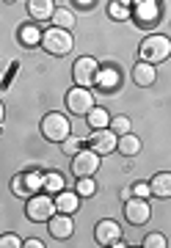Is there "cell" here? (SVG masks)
<instances>
[{
	"mask_svg": "<svg viewBox=\"0 0 171 248\" xmlns=\"http://www.w3.org/2000/svg\"><path fill=\"white\" fill-rule=\"evenodd\" d=\"M19 246H22L19 234H0V248H19Z\"/></svg>",
	"mask_w": 171,
	"mask_h": 248,
	"instance_id": "obj_29",
	"label": "cell"
},
{
	"mask_svg": "<svg viewBox=\"0 0 171 248\" xmlns=\"http://www.w3.org/2000/svg\"><path fill=\"white\" fill-rule=\"evenodd\" d=\"M50 22H53L55 28H66V31H72L75 28V14L69 9H58V6H55V11H53V17H50Z\"/></svg>",
	"mask_w": 171,
	"mask_h": 248,
	"instance_id": "obj_23",
	"label": "cell"
},
{
	"mask_svg": "<svg viewBox=\"0 0 171 248\" xmlns=\"http://www.w3.org/2000/svg\"><path fill=\"white\" fill-rule=\"evenodd\" d=\"M97 75H99V61L91 58V55H80L72 66V80L75 86H83V89H94L97 86Z\"/></svg>",
	"mask_w": 171,
	"mask_h": 248,
	"instance_id": "obj_6",
	"label": "cell"
},
{
	"mask_svg": "<svg viewBox=\"0 0 171 248\" xmlns=\"http://www.w3.org/2000/svg\"><path fill=\"white\" fill-rule=\"evenodd\" d=\"M144 246L146 248H166L169 240H166V234H160V232H149V234L144 237Z\"/></svg>",
	"mask_w": 171,
	"mask_h": 248,
	"instance_id": "obj_27",
	"label": "cell"
},
{
	"mask_svg": "<svg viewBox=\"0 0 171 248\" xmlns=\"http://www.w3.org/2000/svg\"><path fill=\"white\" fill-rule=\"evenodd\" d=\"M6 3H17V0H6Z\"/></svg>",
	"mask_w": 171,
	"mask_h": 248,
	"instance_id": "obj_36",
	"label": "cell"
},
{
	"mask_svg": "<svg viewBox=\"0 0 171 248\" xmlns=\"http://www.w3.org/2000/svg\"><path fill=\"white\" fill-rule=\"evenodd\" d=\"M124 218L133 223V226H144V223L152 218V207H149V202L141 199V196H130L124 202Z\"/></svg>",
	"mask_w": 171,
	"mask_h": 248,
	"instance_id": "obj_10",
	"label": "cell"
},
{
	"mask_svg": "<svg viewBox=\"0 0 171 248\" xmlns=\"http://www.w3.org/2000/svg\"><path fill=\"white\" fill-rule=\"evenodd\" d=\"M17 39H19V45H25V47H42V28H39V22L19 25Z\"/></svg>",
	"mask_w": 171,
	"mask_h": 248,
	"instance_id": "obj_19",
	"label": "cell"
},
{
	"mask_svg": "<svg viewBox=\"0 0 171 248\" xmlns=\"http://www.w3.org/2000/svg\"><path fill=\"white\" fill-rule=\"evenodd\" d=\"M75 190H78L80 199H91V196L97 193V182H94V177H80L78 185H75Z\"/></svg>",
	"mask_w": 171,
	"mask_h": 248,
	"instance_id": "obj_25",
	"label": "cell"
},
{
	"mask_svg": "<svg viewBox=\"0 0 171 248\" xmlns=\"http://www.w3.org/2000/svg\"><path fill=\"white\" fill-rule=\"evenodd\" d=\"M53 11H55L53 0H28V17L33 22H50Z\"/></svg>",
	"mask_w": 171,
	"mask_h": 248,
	"instance_id": "obj_16",
	"label": "cell"
},
{
	"mask_svg": "<svg viewBox=\"0 0 171 248\" xmlns=\"http://www.w3.org/2000/svg\"><path fill=\"white\" fill-rule=\"evenodd\" d=\"M55 213H58V207H55V196L47 193V190H39V193H33L31 199H25V215H28V221L47 223Z\"/></svg>",
	"mask_w": 171,
	"mask_h": 248,
	"instance_id": "obj_2",
	"label": "cell"
},
{
	"mask_svg": "<svg viewBox=\"0 0 171 248\" xmlns=\"http://www.w3.org/2000/svg\"><path fill=\"white\" fill-rule=\"evenodd\" d=\"M45 190L47 193H58V190H63V174L61 171H47L45 174Z\"/></svg>",
	"mask_w": 171,
	"mask_h": 248,
	"instance_id": "obj_24",
	"label": "cell"
},
{
	"mask_svg": "<svg viewBox=\"0 0 171 248\" xmlns=\"http://www.w3.org/2000/svg\"><path fill=\"white\" fill-rule=\"evenodd\" d=\"M75 47V39H72V31H66V28H47L42 31V50L55 58H61V55H69Z\"/></svg>",
	"mask_w": 171,
	"mask_h": 248,
	"instance_id": "obj_3",
	"label": "cell"
},
{
	"mask_svg": "<svg viewBox=\"0 0 171 248\" xmlns=\"http://www.w3.org/2000/svg\"><path fill=\"white\" fill-rule=\"evenodd\" d=\"M39 130H42V138H45V141L63 143L69 135H72V124H69V119H66L61 110H50V113L42 116Z\"/></svg>",
	"mask_w": 171,
	"mask_h": 248,
	"instance_id": "obj_1",
	"label": "cell"
},
{
	"mask_svg": "<svg viewBox=\"0 0 171 248\" xmlns=\"http://www.w3.org/2000/svg\"><path fill=\"white\" fill-rule=\"evenodd\" d=\"M155 80H157V66L149 61H138L133 66V83L135 86H141V89H149Z\"/></svg>",
	"mask_w": 171,
	"mask_h": 248,
	"instance_id": "obj_14",
	"label": "cell"
},
{
	"mask_svg": "<svg viewBox=\"0 0 171 248\" xmlns=\"http://www.w3.org/2000/svg\"><path fill=\"white\" fill-rule=\"evenodd\" d=\"M108 17L116 19V22H127L133 17V6H127L124 0H110L108 3Z\"/></svg>",
	"mask_w": 171,
	"mask_h": 248,
	"instance_id": "obj_22",
	"label": "cell"
},
{
	"mask_svg": "<svg viewBox=\"0 0 171 248\" xmlns=\"http://www.w3.org/2000/svg\"><path fill=\"white\" fill-rule=\"evenodd\" d=\"M119 196H122V199H124V202H127V199L133 196V187H122V190H119Z\"/></svg>",
	"mask_w": 171,
	"mask_h": 248,
	"instance_id": "obj_33",
	"label": "cell"
},
{
	"mask_svg": "<svg viewBox=\"0 0 171 248\" xmlns=\"http://www.w3.org/2000/svg\"><path fill=\"white\" fill-rule=\"evenodd\" d=\"M3 119H6V105L0 102V124H3Z\"/></svg>",
	"mask_w": 171,
	"mask_h": 248,
	"instance_id": "obj_34",
	"label": "cell"
},
{
	"mask_svg": "<svg viewBox=\"0 0 171 248\" xmlns=\"http://www.w3.org/2000/svg\"><path fill=\"white\" fill-rule=\"evenodd\" d=\"M47 229H50V237L55 240H69L75 234V221L69 213H55L50 221H47Z\"/></svg>",
	"mask_w": 171,
	"mask_h": 248,
	"instance_id": "obj_13",
	"label": "cell"
},
{
	"mask_svg": "<svg viewBox=\"0 0 171 248\" xmlns=\"http://www.w3.org/2000/svg\"><path fill=\"white\" fill-rule=\"evenodd\" d=\"M22 246L25 248H45V243H42L39 237H28V240H22Z\"/></svg>",
	"mask_w": 171,
	"mask_h": 248,
	"instance_id": "obj_31",
	"label": "cell"
},
{
	"mask_svg": "<svg viewBox=\"0 0 171 248\" xmlns=\"http://www.w3.org/2000/svg\"><path fill=\"white\" fill-rule=\"evenodd\" d=\"M119 143V135L110 130V127H102V130H91L89 135V149H94L97 155H113Z\"/></svg>",
	"mask_w": 171,
	"mask_h": 248,
	"instance_id": "obj_11",
	"label": "cell"
},
{
	"mask_svg": "<svg viewBox=\"0 0 171 248\" xmlns=\"http://www.w3.org/2000/svg\"><path fill=\"white\" fill-rule=\"evenodd\" d=\"M61 149H63V155H75V152H80V149H83V138H78V135H69V138L61 143Z\"/></svg>",
	"mask_w": 171,
	"mask_h": 248,
	"instance_id": "obj_28",
	"label": "cell"
},
{
	"mask_svg": "<svg viewBox=\"0 0 171 248\" xmlns=\"http://www.w3.org/2000/svg\"><path fill=\"white\" fill-rule=\"evenodd\" d=\"M94 240H97L99 246H113L116 240H122V226L113 218H102L94 226Z\"/></svg>",
	"mask_w": 171,
	"mask_h": 248,
	"instance_id": "obj_12",
	"label": "cell"
},
{
	"mask_svg": "<svg viewBox=\"0 0 171 248\" xmlns=\"http://www.w3.org/2000/svg\"><path fill=\"white\" fill-rule=\"evenodd\" d=\"M163 17V9H160V0H138L133 6V19L135 25H157Z\"/></svg>",
	"mask_w": 171,
	"mask_h": 248,
	"instance_id": "obj_9",
	"label": "cell"
},
{
	"mask_svg": "<svg viewBox=\"0 0 171 248\" xmlns=\"http://www.w3.org/2000/svg\"><path fill=\"white\" fill-rule=\"evenodd\" d=\"M141 138L135 133H124L119 135V143H116V152L119 155H124V157H135V155H141Z\"/></svg>",
	"mask_w": 171,
	"mask_h": 248,
	"instance_id": "obj_20",
	"label": "cell"
},
{
	"mask_svg": "<svg viewBox=\"0 0 171 248\" xmlns=\"http://www.w3.org/2000/svg\"><path fill=\"white\" fill-rule=\"evenodd\" d=\"M133 196H141V199H149V182H135L133 185Z\"/></svg>",
	"mask_w": 171,
	"mask_h": 248,
	"instance_id": "obj_30",
	"label": "cell"
},
{
	"mask_svg": "<svg viewBox=\"0 0 171 248\" xmlns=\"http://www.w3.org/2000/svg\"><path fill=\"white\" fill-rule=\"evenodd\" d=\"M110 130L116 135H124V133H133V122L127 119V116H110Z\"/></svg>",
	"mask_w": 171,
	"mask_h": 248,
	"instance_id": "obj_26",
	"label": "cell"
},
{
	"mask_svg": "<svg viewBox=\"0 0 171 248\" xmlns=\"http://www.w3.org/2000/svg\"><path fill=\"white\" fill-rule=\"evenodd\" d=\"M124 3H127V6H135V3H138V0H124Z\"/></svg>",
	"mask_w": 171,
	"mask_h": 248,
	"instance_id": "obj_35",
	"label": "cell"
},
{
	"mask_svg": "<svg viewBox=\"0 0 171 248\" xmlns=\"http://www.w3.org/2000/svg\"><path fill=\"white\" fill-rule=\"evenodd\" d=\"M55 207H58V213H69L75 215L78 210H80V196H78V190H58L55 193Z\"/></svg>",
	"mask_w": 171,
	"mask_h": 248,
	"instance_id": "obj_17",
	"label": "cell"
},
{
	"mask_svg": "<svg viewBox=\"0 0 171 248\" xmlns=\"http://www.w3.org/2000/svg\"><path fill=\"white\" fill-rule=\"evenodd\" d=\"M138 55H141V61H149V63H163L171 58V39L163 33H152L146 36L144 42L138 45Z\"/></svg>",
	"mask_w": 171,
	"mask_h": 248,
	"instance_id": "obj_4",
	"label": "cell"
},
{
	"mask_svg": "<svg viewBox=\"0 0 171 248\" xmlns=\"http://www.w3.org/2000/svg\"><path fill=\"white\" fill-rule=\"evenodd\" d=\"M102 166V155H97L94 149H80L72 155V163H69V171L75 177H94Z\"/></svg>",
	"mask_w": 171,
	"mask_h": 248,
	"instance_id": "obj_7",
	"label": "cell"
},
{
	"mask_svg": "<svg viewBox=\"0 0 171 248\" xmlns=\"http://www.w3.org/2000/svg\"><path fill=\"white\" fill-rule=\"evenodd\" d=\"M122 86V72L116 66H99V75H97V89L99 91H116Z\"/></svg>",
	"mask_w": 171,
	"mask_h": 248,
	"instance_id": "obj_15",
	"label": "cell"
},
{
	"mask_svg": "<svg viewBox=\"0 0 171 248\" xmlns=\"http://www.w3.org/2000/svg\"><path fill=\"white\" fill-rule=\"evenodd\" d=\"M39 190H45V174L33 166V169L28 171H19V174H14V179H11V193L17 196V199H31L33 193H39Z\"/></svg>",
	"mask_w": 171,
	"mask_h": 248,
	"instance_id": "obj_5",
	"label": "cell"
},
{
	"mask_svg": "<svg viewBox=\"0 0 171 248\" xmlns=\"http://www.w3.org/2000/svg\"><path fill=\"white\" fill-rule=\"evenodd\" d=\"M86 124H89L91 130H102V127H108L110 124V113H108V108H99V105H94L86 113Z\"/></svg>",
	"mask_w": 171,
	"mask_h": 248,
	"instance_id": "obj_21",
	"label": "cell"
},
{
	"mask_svg": "<svg viewBox=\"0 0 171 248\" xmlns=\"http://www.w3.org/2000/svg\"><path fill=\"white\" fill-rule=\"evenodd\" d=\"M94 3H97V0H75V6H78V9H83V11L94 9Z\"/></svg>",
	"mask_w": 171,
	"mask_h": 248,
	"instance_id": "obj_32",
	"label": "cell"
},
{
	"mask_svg": "<svg viewBox=\"0 0 171 248\" xmlns=\"http://www.w3.org/2000/svg\"><path fill=\"white\" fill-rule=\"evenodd\" d=\"M63 102H66V110H69L72 116H86L91 108L97 105V102H94V94H91V89H83V86H75V89L66 91Z\"/></svg>",
	"mask_w": 171,
	"mask_h": 248,
	"instance_id": "obj_8",
	"label": "cell"
},
{
	"mask_svg": "<svg viewBox=\"0 0 171 248\" xmlns=\"http://www.w3.org/2000/svg\"><path fill=\"white\" fill-rule=\"evenodd\" d=\"M149 193L155 199H171V171H160L149 179Z\"/></svg>",
	"mask_w": 171,
	"mask_h": 248,
	"instance_id": "obj_18",
	"label": "cell"
}]
</instances>
